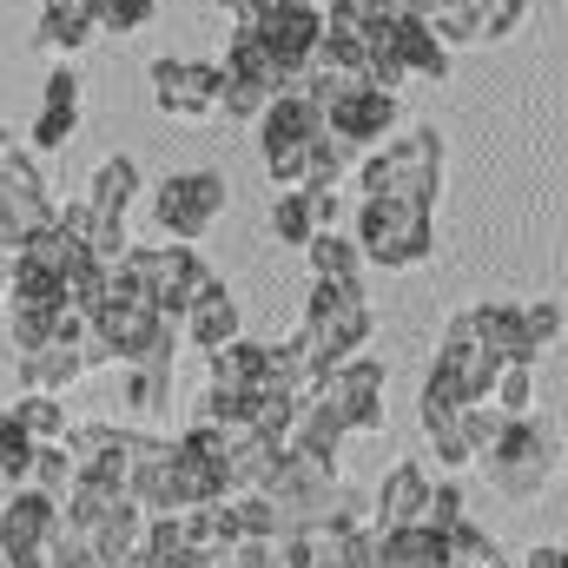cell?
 <instances>
[{
  "label": "cell",
  "mask_w": 568,
  "mask_h": 568,
  "mask_svg": "<svg viewBox=\"0 0 568 568\" xmlns=\"http://www.w3.org/2000/svg\"><path fill=\"white\" fill-rule=\"evenodd\" d=\"M311 133H324V126H317V113H311L304 93H272V100H265V113H258L265 152H272V145H304Z\"/></svg>",
  "instance_id": "44dd1931"
},
{
  "label": "cell",
  "mask_w": 568,
  "mask_h": 568,
  "mask_svg": "<svg viewBox=\"0 0 568 568\" xmlns=\"http://www.w3.org/2000/svg\"><path fill=\"white\" fill-rule=\"evenodd\" d=\"M60 536V503L40 489H7L0 496V556H47Z\"/></svg>",
  "instance_id": "8fae6325"
},
{
  "label": "cell",
  "mask_w": 568,
  "mask_h": 568,
  "mask_svg": "<svg viewBox=\"0 0 568 568\" xmlns=\"http://www.w3.org/2000/svg\"><path fill=\"white\" fill-rule=\"evenodd\" d=\"M120 272H126V284L140 291L159 317H179L192 297H205V291L219 284L212 272H205V258H199L192 245H133Z\"/></svg>",
  "instance_id": "7a4b0ae2"
},
{
  "label": "cell",
  "mask_w": 568,
  "mask_h": 568,
  "mask_svg": "<svg viewBox=\"0 0 568 568\" xmlns=\"http://www.w3.org/2000/svg\"><path fill=\"white\" fill-rule=\"evenodd\" d=\"M73 126H80L73 106H40V120H33V145H67L73 140Z\"/></svg>",
  "instance_id": "7bdbcfd3"
},
{
  "label": "cell",
  "mask_w": 568,
  "mask_h": 568,
  "mask_svg": "<svg viewBox=\"0 0 568 568\" xmlns=\"http://www.w3.org/2000/svg\"><path fill=\"white\" fill-rule=\"evenodd\" d=\"M476 463H489V483L503 496H542V483L556 476V436L536 417H503Z\"/></svg>",
  "instance_id": "3957f363"
},
{
  "label": "cell",
  "mask_w": 568,
  "mask_h": 568,
  "mask_svg": "<svg viewBox=\"0 0 568 568\" xmlns=\"http://www.w3.org/2000/svg\"><path fill=\"white\" fill-rule=\"evenodd\" d=\"M443 549H449V568H509L503 549H496V536H483L469 516L456 529H443Z\"/></svg>",
  "instance_id": "f546056e"
},
{
  "label": "cell",
  "mask_w": 568,
  "mask_h": 568,
  "mask_svg": "<svg viewBox=\"0 0 568 568\" xmlns=\"http://www.w3.org/2000/svg\"><path fill=\"white\" fill-rule=\"evenodd\" d=\"M529 0H476V40H509L523 27Z\"/></svg>",
  "instance_id": "74e56055"
},
{
  "label": "cell",
  "mask_w": 568,
  "mask_h": 568,
  "mask_svg": "<svg viewBox=\"0 0 568 568\" xmlns=\"http://www.w3.org/2000/svg\"><path fill=\"white\" fill-rule=\"evenodd\" d=\"M47 568H106V562L87 549V536H73V529L60 523V536H53V549H47Z\"/></svg>",
  "instance_id": "b9f144b4"
},
{
  "label": "cell",
  "mask_w": 568,
  "mask_h": 568,
  "mask_svg": "<svg viewBox=\"0 0 568 568\" xmlns=\"http://www.w3.org/2000/svg\"><path fill=\"white\" fill-rule=\"evenodd\" d=\"M219 73H239V80H258V87L284 93V73L272 67V53L258 47L252 20H232V33H225V67H219Z\"/></svg>",
  "instance_id": "d4e9b609"
},
{
  "label": "cell",
  "mask_w": 568,
  "mask_h": 568,
  "mask_svg": "<svg viewBox=\"0 0 568 568\" xmlns=\"http://www.w3.org/2000/svg\"><path fill=\"white\" fill-rule=\"evenodd\" d=\"M265 100H272V87L239 80V73H219V113H225V120H258Z\"/></svg>",
  "instance_id": "e575fe53"
},
{
  "label": "cell",
  "mask_w": 568,
  "mask_h": 568,
  "mask_svg": "<svg viewBox=\"0 0 568 568\" xmlns=\"http://www.w3.org/2000/svg\"><path fill=\"white\" fill-rule=\"evenodd\" d=\"M40 106H73V113H80V80H73L67 67H53V73H47V100H40Z\"/></svg>",
  "instance_id": "bcb514c9"
},
{
  "label": "cell",
  "mask_w": 568,
  "mask_h": 568,
  "mask_svg": "<svg viewBox=\"0 0 568 568\" xmlns=\"http://www.w3.org/2000/svg\"><path fill=\"white\" fill-rule=\"evenodd\" d=\"M179 536H185V549H192V562H219L225 549H232V516H225V496L219 503H199V509H179Z\"/></svg>",
  "instance_id": "ffe728a7"
},
{
  "label": "cell",
  "mask_w": 568,
  "mask_h": 568,
  "mask_svg": "<svg viewBox=\"0 0 568 568\" xmlns=\"http://www.w3.org/2000/svg\"><path fill=\"white\" fill-rule=\"evenodd\" d=\"M272 456H278L272 436H258V429H232V443H225V496H232V489H258L265 469H272Z\"/></svg>",
  "instance_id": "cb8c5ba5"
},
{
  "label": "cell",
  "mask_w": 568,
  "mask_h": 568,
  "mask_svg": "<svg viewBox=\"0 0 568 568\" xmlns=\"http://www.w3.org/2000/svg\"><path fill=\"white\" fill-rule=\"evenodd\" d=\"M165 397H172V371H133V364H126V404L159 410Z\"/></svg>",
  "instance_id": "60d3db41"
},
{
  "label": "cell",
  "mask_w": 568,
  "mask_h": 568,
  "mask_svg": "<svg viewBox=\"0 0 568 568\" xmlns=\"http://www.w3.org/2000/svg\"><path fill=\"white\" fill-rule=\"evenodd\" d=\"M225 516H232V529H239V536H258V542H265V536H278V509H272V496H265V489H232V496H225Z\"/></svg>",
  "instance_id": "1f68e13d"
},
{
  "label": "cell",
  "mask_w": 568,
  "mask_h": 568,
  "mask_svg": "<svg viewBox=\"0 0 568 568\" xmlns=\"http://www.w3.org/2000/svg\"><path fill=\"white\" fill-rule=\"evenodd\" d=\"M252 33H258V47L272 53V67L284 73V93H297V80L311 73V53H317V40H324V13L304 7V0H265V7L252 13Z\"/></svg>",
  "instance_id": "8992f818"
},
{
  "label": "cell",
  "mask_w": 568,
  "mask_h": 568,
  "mask_svg": "<svg viewBox=\"0 0 568 568\" xmlns=\"http://www.w3.org/2000/svg\"><path fill=\"white\" fill-rule=\"evenodd\" d=\"M483 404H489L496 417H529V410H536V364H496Z\"/></svg>",
  "instance_id": "4316f807"
},
{
  "label": "cell",
  "mask_w": 568,
  "mask_h": 568,
  "mask_svg": "<svg viewBox=\"0 0 568 568\" xmlns=\"http://www.w3.org/2000/svg\"><path fill=\"white\" fill-rule=\"evenodd\" d=\"M265 542H272V536H265ZM265 542H258V536H232V549L212 568H265Z\"/></svg>",
  "instance_id": "f6af8a7d"
},
{
  "label": "cell",
  "mask_w": 568,
  "mask_h": 568,
  "mask_svg": "<svg viewBox=\"0 0 568 568\" xmlns=\"http://www.w3.org/2000/svg\"><path fill=\"white\" fill-rule=\"evenodd\" d=\"M133 192H140V165H133L126 152H113V159L93 172V185H87V212H93V219H126Z\"/></svg>",
  "instance_id": "603a6c76"
},
{
  "label": "cell",
  "mask_w": 568,
  "mask_h": 568,
  "mask_svg": "<svg viewBox=\"0 0 568 568\" xmlns=\"http://www.w3.org/2000/svg\"><path fill=\"white\" fill-rule=\"evenodd\" d=\"M152 100L165 120H212L219 113V67L205 60H152Z\"/></svg>",
  "instance_id": "30bf717a"
},
{
  "label": "cell",
  "mask_w": 568,
  "mask_h": 568,
  "mask_svg": "<svg viewBox=\"0 0 568 568\" xmlns=\"http://www.w3.org/2000/svg\"><path fill=\"white\" fill-rule=\"evenodd\" d=\"M152 7H159V0H87V13H93L100 33H133V27L152 20Z\"/></svg>",
  "instance_id": "8d00e7d4"
},
{
  "label": "cell",
  "mask_w": 568,
  "mask_h": 568,
  "mask_svg": "<svg viewBox=\"0 0 568 568\" xmlns=\"http://www.w3.org/2000/svg\"><path fill=\"white\" fill-rule=\"evenodd\" d=\"M424 436L436 443V463H449V469L476 463V456H469V443H463V410H443V404H424Z\"/></svg>",
  "instance_id": "4dcf8cb0"
},
{
  "label": "cell",
  "mask_w": 568,
  "mask_h": 568,
  "mask_svg": "<svg viewBox=\"0 0 568 568\" xmlns=\"http://www.w3.org/2000/svg\"><path fill=\"white\" fill-rule=\"evenodd\" d=\"M390 53H397V67L410 80H443L449 73V47L429 33V20H417V13H397L390 20Z\"/></svg>",
  "instance_id": "5bb4252c"
},
{
  "label": "cell",
  "mask_w": 568,
  "mask_h": 568,
  "mask_svg": "<svg viewBox=\"0 0 568 568\" xmlns=\"http://www.w3.org/2000/svg\"><path fill=\"white\" fill-rule=\"evenodd\" d=\"M47 7H80V13H87V0H47ZM87 20H93V13H87Z\"/></svg>",
  "instance_id": "681fc988"
},
{
  "label": "cell",
  "mask_w": 568,
  "mask_h": 568,
  "mask_svg": "<svg viewBox=\"0 0 568 568\" xmlns=\"http://www.w3.org/2000/svg\"><path fill=\"white\" fill-rule=\"evenodd\" d=\"M27 463H33V436L0 410V476H7V489H20V483H27Z\"/></svg>",
  "instance_id": "d590c367"
},
{
  "label": "cell",
  "mask_w": 568,
  "mask_h": 568,
  "mask_svg": "<svg viewBox=\"0 0 568 568\" xmlns=\"http://www.w3.org/2000/svg\"><path fill=\"white\" fill-rule=\"evenodd\" d=\"M424 496H429V476L417 463H397L384 476V489L371 496V523L377 529H397V523H424Z\"/></svg>",
  "instance_id": "2e32d148"
},
{
  "label": "cell",
  "mask_w": 568,
  "mask_h": 568,
  "mask_svg": "<svg viewBox=\"0 0 568 568\" xmlns=\"http://www.w3.org/2000/svg\"><path fill=\"white\" fill-rule=\"evenodd\" d=\"M463 523V489L456 483H429V496H424V529H456Z\"/></svg>",
  "instance_id": "ab89813d"
},
{
  "label": "cell",
  "mask_w": 568,
  "mask_h": 568,
  "mask_svg": "<svg viewBox=\"0 0 568 568\" xmlns=\"http://www.w3.org/2000/svg\"><path fill=\"white\" fill-rule=\"evenodd\" d=\"M311 397L344 424V436H371V429H384V364L344 357V364H331V371L317 377Z\"/></svg>",
  "instance_id": "52a82bcc"
},
{
  "label": "cell",
  "mask_w": 568,
  "mask_h": 568,
  "mask_svg": "<svg viewBox=\"0 0 568 568\" xmlns=\"http://www.w3.org/2000/svg\"><path fill=\"white\" fill-rule=\"evenodd\" d=\"M87 40H93V20H87L80 7H47V20H40V53L67 60V53H80Z\"/></svg>",
  "instance_id": "f1b7e54d"
},
{
  "label": "cell",
  "mask_w": 568,
  "mask_h": 568,
  "mask_svg": "<svg viewBox=\"0 0 568 568\" xmlns=\"http://www.w3.org/2000/svg\"><path fill=\"white\" fill-rule=\"evenodd\" d=\"M212 7L232 13V20H252V13H258V0H212Z\"/></svg>",
  "instance_id": "c3c4849f"
},
{
  "label": "cell",
  "mask_w": 568,
  "mask_h": 568,
  "mask_svg": "<svg viewBox=\"0 0 568 568\" xmlns=\"http://www.w3.org/2000/svg\"><path fill=\"white\" fill-rule=\"evenodd\" d=\"M272 232H278L284 245H304V239L317 232V205H311L304 185H284L278 192V205H272Z\"/></svg>",
  "instance_id": "d6a6232c"
},
{
  "label": "cell",
  "mask_w": 568,
  "mask_h": 568,
  "mask_svg": "<svg viewBox=\"0 0 568 568\" xmlns=\"http://www.w3.org/2000/svg\"><path fill=\"white\" fill-rule=\"evenodd\" d=\"M87 377V364H80V344H67V337H47L40 351H20V384L27 390H67V384H80Z\"/></svg>",
  "instance_id": "e0dca14e"
},
{
  "label": "cell",
  "mask_w": 568,
  "mask_h": 568,
  "mask_svg": "<svg viewBox=\"0 0 568 568\" xmlns=\"http://www.w3.org/2000/svg\"><path fill=\"white\" fill-rule=\"evenodd\" d=\"M317 126H324L337 145H351V152H371V145L390 140V126H397V93L351 87V93H337V100L317 113Z\"/></svg>",
  "instance_id": "9c48e42d"
},
{
  "label": "cell",
  "mask_w": 568,
  "mask_h": 568,
  "mask_svg": "<svg viewBox=\"0 0 568 568\" xmlns=\"http://www.w3.org/2000/svg\"><path fill=\"white\" fill-rule=\"evenodd\" d=\"M7 417H13V424L27 429L33 443H60V436L73 429V424H67V404H60L53 390H20V404H13Z\"/></svg>",
  "instance_id": "83f0119b"
},
{
  "label": "cell",
  "mask_w": 568,
  "mask_h": 568,
  "mask_svg": "<svg viewBox=\"0 0 568 568\" xmlns=\"http://www.w3.org/2000/svg\"><path fill=\"white\" fill-rule=\"evenodd\" d=\"M272 377H265V344H245V337H232V344H219L212 351V390H232V397H258Z\"/></svg>",
  "instance_id": "ac0fdd59"
},
{
  "label": "cell",
  "mask_w": 568,
  "mask_h": 568,
  "mask_svg": "<svg viewBox=\"0 0 568 568\" xmlns=\"http://www.w3.org/2000/svg\"><path fill=\"white\" fill-rule=\"evenodd\" d=\"M265 568H311V536H272L265 542Z\"/></svg>",
  "instance_id": "ee69618b"
},
{
  "label": "cell",
  "mask_w": 568,
  "mask_h": 568,
  "mask_svg": "<svg viewBox=\"0 0 568 568\" xmlns=\"http://www.w3.org/2000/svg\"><path fill=\"white\" fill-rule=\"evenodd\" d=\"M463 324H469V337H476L489 357H503V364H536V357H542V351L529 344L516 304H476V311H463Z\"/></svg>",
  "instance_id": "4fadbf2b"
},
{
  "label": "cell",
  "mask_w": 568,
  "mask_h": 568,
  "mask_svg": "<svg viewBox=\"0 0 568 568\" xmlns=\"http://www.w3.org/2000/svg\"><path fill=\"white\" fill-rule=\"evenodd\" d=\"M436 205L424 199H397V192H364L357 205V252L377 258L384 272H410L436 252Z\"/></svg>",
  "instance_id": "6da1fadb"
},
{
  "label": "cell",
  "mask_w": 568,
  "mask_h": 568,
  "mask_svg": "<svg viewBox=\"0 0 568 568\" xmlns=\"http://www.w3.org/2000/svg\"><path fill=\"white\" fill-rule=\"evenodd\" d=\"M179 331H185L199 351H219V344H232V337H239V297H232L225 284H212L205 297H192V304L179 311Z\"/></svg>",
  "instance_id": "9a60e30c"
},
{
  "label": "cell",
  "mask_w": 568,
  "mask_h": 568,
  "mask_svg": "<svg viewBox=\"0 0 568 568\" xmlns=\"http://www.w3.org/2000/svg\"><path fill=\"white\" fill-rule=\"evenodd\" d=\"M304 258H311L317 278H331V284H357V272H364L357 239H337V232H311L304 239Z\"/></svg>",
  "instance_id": "484cf974"
},
{
  "label": "cell",
  "mask_w": 568,
  "mask_h": 568,
  "mask_svg": "<svg viewBox=\"0 0 568 568\" xmlns=\"http://www.w3.org/2000/svg\"><path fill=\"white\" fill-rule=\"evenodd\" d=\"M523 568H562V549H556V542H549V549H529Z\"/></svg>",
  "instance_id": "7dc6e473"
},
{
  "label": "cell",
  "mask_w": 568,
  "mask_h": 568,
  "mask_svg": "<svg viewBox=\"0 0 568 568\" xmlns=\"http://www.w3.org/2000/svg\"><path fill=\"white\" fill-rule=\"evenodd\" d=\"M140 542H145V516L133 509V503H120V509H106L93 529H87V549L100 556L106 568H120V562H133L140 556Z\"/></svg>",
  "instance_id": "d6986e66"
},
{
  "label": "cell",
  "mask_w": 568,
  "mask_h": 568,
  "mask_svg": "<svg viewBox=\"0 0 568 568\" xmlns=\"http://www.w3.org/2000/svg\"><path fill=\"white\" fill-rule=\"evenodd\" d=\"M357 179H364V192H397V199L436 205V192H443V140H436V133L384 140L364 165H357Z\"/></svg>",
  "instance_id": "5b68a950"
},
{
  "label": "cell",
  "mask_w": 568,
  "mask_h": 568,
  "mask_svg": "<svg viewBox=\"0 0 568 568\" xmlns=\"http://www.w3.org/2000/svg\"><path fill=\"white\" fill-rule=\"evenodd\" d=\"M60 443H67V463H73V476H93V483H113V489H126V463H133V429L80 424V429H67Z\"/></svg>",
  "instance_id": "7c38bea8"
},
{
  "label": "cell",
  "mask_w": 568,
  "mask_h": 568,
  "mask_svg": "<svg viewBox=\"0 0 568 568\" xmlns=\"http://www.w3.org/2000/svg\"><path fill=\"white\" fill-rule=\"evenodd\" d=\"M219 212H225V179H219V172H172V179L152 192V219H159V232L179 239V245L205 239V232L219 225Z\"/></svg>",
  "instance_id": "ba28073f"
},
{
  "label": "cell",
  "mask_w": 568,
  "mask_h": 568,
  "mask_svg": "<svg viewBox=\"0 0 568 568\" xmlns=\"http://www.w3.org/2000/svg\"><path fill=\"white\" fill-rule=\"evenodd\" d=\"M297 337L311 344V357H317L324 371H331V364H344V357H357V351H364V337H371V304H364V291H357V284L317 278L311 311H304V324H297Z\"/></svg>",
  "instance_id": "277c9868"
},
{
  "label": "cell",
  "mask_w": 568,
  "mask_h": 568,
  "mask_svg": "<svg viewBox=\"0 0 568 568\" xmlns=\"http://www.w3.org/2000/svg\"><path fill=\"white\" fill-rule=\"evenodd\" d=\"M337 443H344V424H337L317 397H304V404L291 410L284 436H278V449H304V456H337Z\"/></svg>",
  "instance_id": "7402d4cb"
},
{
  "label": "cell",
  "mask_w": 568,
  "mask_h": 568,
  "mask_svg": "<svg viewBox=\"0 0 568 568\" xmlns=\"http://www.w3.org/2000/svg\"><path fill=\"white\" fill-rule=\"evenodd\" d=\"M67 483H73V463H67V443H33V463H27V489H40V496H67Z\"/></svg>",
  "instance_id": "836d02e7"
},
{
  "label": "cell",
  "mask_w": 568,
  "mask_h": 568,
  "mask_svg": "<svg viewBox=\"0 0 568 568\" xmlns=\"http://www.w3.org/2000/svg\"><path fill=\"white\" fill-rule=\"evenodd\" d=\"M516 317H523V331H529L536 351H549V344L562 337V304H556V297H542V304H516Z\"/></svg>",
  "instance_id": "f35d334b"
}]
</instances>
